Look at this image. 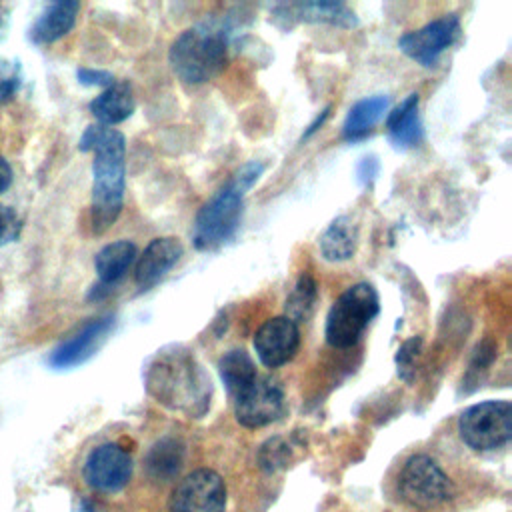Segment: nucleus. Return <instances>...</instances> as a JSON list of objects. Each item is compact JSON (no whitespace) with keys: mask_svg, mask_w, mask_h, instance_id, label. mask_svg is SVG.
<instances>
[{"mask_svg":"<svg viewBox=\"0 0 512 512\" xmlns=\"http://www.w3.org/2000/svg\"><path fill=\"white\" fill-rule=\"evenodd\" d=\"M134 92L128 80H114L102 94L90 102V112L102 126H112L128 120L134 112Z\"/></svg>","mask_w":512,"mask_h":512,"instance_id":"nucleus-17","label":"nucleus"},{"mask_svg":"<svg viewBox=\"0 0 512 512\" xmlns=\"http://www.w3.org/2000/svg\"><path fill=\"white\" fill-rule=\"evenodd\" d=\"M218 374L232 398L246 390L258 376L254 360L242 348H232L218 360Z\"/></svg>","mask_w":512,"mask_h":512,"instance_id":"nucleus-22","label":"nucleus"},{"mask_svg":"<svg viewBox=\"0 0 512 512\" xmlns=\"http://www.w3.org/2000/svg\"><path fill=\"white\" fill-rule=\"evenodd\" d=\"M284 412V390L270 376L256 380L234 398V416L246 428H262L276 422Z\"/></svg>","mask_w":512,"mask_h":512,"instance_id":"nucleus-11","label":"nucleus"},{"mask_svg":"<svg viewBox=\"0 0 512 512\" xmlns=\"http://www.w3.org/2000/svg\"><path fill=\"white\" fill-rule=\"evenodd\" d=\"M82 478L94 492H120L132 478V456L116 442H102L88 452Z\"/></svg>","mask_w":512,"mask_h":512,"instance_id":"nucleus-8","label":"nucleus"},{"mask_svg":"<svg viewBox=\"0 0 512 512\" xmlns=\"http://www.w3.org/2000/svg\"><path fill=\"white\" fill-rule=\"evenodd\" d=\"M20 88V70L8 60H0V102H8Z\"/></svg>","mask_w":512,"mask_h":512,"instance_id":"nucleus-27","label":"nucleus"},{"mask_svg":"<svg viewBox=\"0 0 512 512\" xmlns=\"http://www.w3.org/2000/svg\"><path fill=\"white\" fill-rule=\"evenodd\" d=\"M316 302H318V284L310 272H302L284 302V310H286L284 316L290 318L294 324L306 322L316 310Z\"/></svg>","mask_w":512,"mask_h":512,"instance_id":"nucleus-23","label":"nucleus"},{"mask_svg":"<svg viewBox=\"0 0 512 512\" xmlns=\"http://www.w3.org/2000/svg\"><path fill=\"white\" fill-rule=\"evenodd\" d=\"M276 20H284L286 24L294 22H312V24H330L338 28H354L358 24L356 14L344 2H288L276 4L272 8Z\"/></svg>","mask_w":512,"mask_h":512,"instance_id":"nucleus-14","label":"nucleus"},{"mask_svg":"<svg viewBox=\"0 0 512 512\" xmlns=\"http://www.w3.org/2000/svg\"><path fill=\"white\" fill-rule=\"evenodd\" d=\"M378 170H380V162L376 156H366L358 162L356 166V176H358V182L368 186L374 182V178L378 176Z\"/></svg>","mask_w":512,"mask_h":512,"instance_id":"nucleus-29","label":"nucleus"},{"mask_svg":"<svg viewBox=\"0 0 512 512\" xmlns=\"http://www.w3.org/2000/svg\"><path fill=\"white\" fill-rule=\"evenodd\" d=\"M328 114H330V106H326V108L322 110V114H318V116L314 118V122L308 126V130L304 132V136H302V138H308L310 134H314V132H316V130H318V128L324 124V120L328 118Z\"/></svg>","mask_w":512,"mask_h":512,"instance_id":"nucleus-31","label":"nucleus"},{"mask_svg":"<svg viewBox=\"0 0 512 512\" xmlns=\"http://www.w3.org/2000/svg\"><path fill=\"white\" fill-rule=\"evenodd\" d=\"M356 244H358V228L350 216L334 218L318 240L320 254L328 262L350 260L356 252Z\"/></svg>","mask_w":512,"mask_h":512,"instance_id":"nucleus-20","label":"nucleus"},{"mask_svg":"<svg viewBox=\"0 0 512 512\" xmlns=\"http://www.w3.org/2000/svg\"><path fill=\"white\" fill-rule=\"evenodd\" d=\"M460 36V18L456 14H444L418 30L406 32L398 38V48L424 68L438 64V58Z\"/></svg>","mask_w":512,"mask_h":512,"instance_id":"nucleus-9","label":"nucleus"},{"mask_svg":"<svg viewBox=\"0 0 512 512\" xmlns=\"http://www.w3.org/2000/svg\"><path fill=\"white\" fill-rule=\"evenodd\" d=\"M386 132L396 148H414L422 142L424 128L418 114V94L406 96L386 118Z\"/></svg>","mask_w":512,"mask_h":512,"instance_id":"nucleus-18","label":"nucleus"},{"mask_svg":"<svg viewBox=\"0 0 512 512\" xmlns=\"http://www.w3.org/2000/svg\"><path fill=\"white\" fill-rule=\"evenodd\" d=\"M76 76H78V82L84 84V86H104V88H108L114 82L112 72L94 70V68H78Z\"/></svg>","mask_w":512,"mask_h":512,"instance_id":"nucleus-28","label":"nucleus"},{"mask_svg":"<svg viewBox=\"0 0 512 512\" xmlns=\"http://www.w3.org/2000/svg\"><path fill=\"white\" fill-rule=\"evenodd\" d=\"M388 96L376 94L358 100L346 114L344 124H342V136L348 142L362 140L364 136L370 134V130L376 126V122L384 116L388 110Z\"/></svg>","mask_w":512,"mask_h":512,"instance_id":"nucleus-21","label":"nucleus"},{"mask_svg":"<svg viewBox=\"0 0 512 512\" xmlns=\"http://www.w3.org/2000/svg\"><path fill=\"white\" fill-rule=\"evenodd\" d=\"M80 4L76 0H58L48 4L30 28V40L34 44H52L66 36L78 16Z\"/></svg>","mask_w":512,"mask_h":512,"instance_id":"nucleus-16","label":"nucleus"},{"mask_svg":"<svg viewBox=\"0 0 512 512\" xmlns=\"http://www.w3.org/2000/svg\"><path fill=\"white\" fill-rule=\"evenodd\" d=\"M458 434L466 446L478 452L506 446L512 436V404L486 400L466 408L458 418Z\"/></svg>","mask_w":512,"mask_h":512,"instance_id":"nucleus-6","label":"nucleus"},{"mask_svg":"<svg viewBox=\"0 0 512 512\" xmlns=\"http://www.w3.org/2000/svg\"><path fill=\"white\" fill-rule=\"evenodd\" d=\"M136 254V244L130 240H116L102 246L94 256L98 284L112 290V286L128 272Z\"/></svg>","mask_w":512,"mask_h":512,"instance_id":"nucleus-19","label":"nucleus"},{"mask_svg":"<svg viewBox=\"0 0 512 512\" xmlns=\"http://www.w3.org/2000/svg\"><path fill=\"white\" fill-rule=\"evenodd\" d=\"M12 178H14V172H12V166L8 164L6 158L0 156V194L6 192L12 184Z\"/></svg>","mask_w":512,"mask_h":512,"instance_id":"nucleus-30","label":"nucleus"},{"mask_svg":"<svg viewBox=\"0 0 512 512\" xmlns=\"http://www.w3.org/2000/svg\"><path fill=\"white\" fill-rule=\"evenodd\" d=\"M264 164L258 160L246 162L226 186H222L196 214L192 226V242L198 250H214L228 242L242 218L246 190L260 178Z\"/></svg>","mask_w":512,"mask_h":512,"instance_id":"nucleus-3","label":"nucleus"},{"mask_svg":"<svg viewBox=\"0 0 512 512\" xmlns=\"http://www.w3.org/2000/svg\"><path fill=\"white\" fill-rule=\"evenodd\" d=\"M114 322L116 318L108 314L84 324L72 338L64 340L60 346L54 348V352L50 354V364L54 368H70L82 364L100 348V344L112 332Z\"/></svg>","mask_w":512,"mask_h":512,"instance_id":"nucleus-13","label":"nucleus"},{"mask_svg":"<svg viewBox=\"0 0 512 512\" xmlns=\"http://www.w3.org/2000/svg\"><path fill=\"white\" fill-rule=\"evenodd\" d=\"M258 360L266 368H280L288 364L300 348V330L286 316L266 320L252 338Z\"/></svg>","mask_w":512,"mask_h":512,"instance_id":"nucleus-12","label":"nucleus"},{"mask_svg":"<svg viewBox=\"0 0 512 512\" xmlns=\"http://www.w3.org/2000/svg\"><path fill=\"white\" fill-rule=\"evenodd\" d=\"M184 448L176 438H162L148 452V470L156 478H170L182 466Z\"/></svg>","mask_w":512,"mask_h":512,"instance_id":"nucleus-24","label":"nucleus"},{"mask_svg":"<svg viewBox=\"0 0 512 512\" xmlns=\"http://www.w3.org/2000/svg\"><path fill=\"white\" fill-rule=\"evenodd\" d=\"M422 350V338L420 336H412L408 338L396 352V366H398V376L406 382L412 380L414 372H416V360L420 356Z\"/></svg>","mask_w":512,"mask_h":512,"instance_id":"nucleus-25","label":"nucleus"},{"mask_svg":"<svg viewBox=\"0 0 512 512\" xmlns=\"http://www.w3.org/2000/svg\"><path fill=\"white\" fill-rule=\"evenodd\" d=\"M378 312L380 300L372 284L358 282L346 288L326 314V342L340 350L354 346Z\"/></svg>","mask_w":512,"mask_h":512,"instance_id":"nucleus-5","label":"nucleus"},{"mask_svg":"<svg viewBox=\"0 0 512 512\" xmlns=\"http://www.w3.org/2000/svg\"><path fill=\"white\" fill-rule=\"evenodd\" d=\"M184 248L178 238L162 236L154 238L136 262L134 280L140 290H150L156 286L180 260Z\"/></svg>","mask_w":512,"mask_h":512,"instance_id":"nucleus-15","label":"nucleus"},{"mask_svg":"<svg viewBox=\"0 0 512 512\" xmlns=\"http://www.w3.org/2000/svg\"><path fill=\"white\" fill-rule=\"evenodd\" d=\"M22 232V218L16 214L14 208L0 204V246H6L18 240Z\"/></svg>","mask_w":512,"mask_h":512,"instance_id":"nucleus-26","label":"nucleus"},{"mask_svg":"<svg viewBox=\"0 0 512 512\" xmlns=\"http://www.w3.org/2000/svg\"><path fill=\"white\" fill-rule=\"evenodd\" d=\"M228 36V28L218 20H204L186 28L168 50L172 72L186 84L212 80L228 60Z\"/></svg>","mask_w":512,"mask_h":512,"instance_id":"nucleus-4","label":"nucleus"},{"mask_svg":"<svg viewBox=\"0 0 512 512\" xmlns=\"http://www.w3.org/2000/svg\"><path fill=\"white\" fill-rule=\"evenodd\" d=\"M170 512H224L226 486L218 472L200 468L184 476L170 496Z\"/></svg>","mask_w":512,"mask_h":512,"instance_id":"nucleus-10","label":"nucleus"},{"mask_svg":"<svg viewBox=\"0 0 512 512\" xmlns=\"http://www.w3.org/2000/svg\"><path fill=\"white\" fill-rule=\"evenodd\" d=\"M80 152H92L90 220L96 234L106 232L122 212L126 186V140L116 128L92 124L84 130Z\"/></svg>","mask_w":512,"mask_h":512,"instance_id":"nucleus-1","label":"nucleus"},{"mask_svg":"<svg viewBox=\"0 0 512 512\" xmlns=\"http://www.w3.org/2000/svg\"><path fill=\"white\" fill-rule=\"evenodd\" d=\"M148 390L158 402L202 414L210 404V378L184 346H168L158 350L146 372Z\"/></svg>","mask_w":512,"mask_h":512,"instance_id":"nucleus-2","label":"nucleus"},{"mask_svg":"<svg viewBox=\"0 0 512 512\" xmlns=\"http://www.w3.org/2000/svg\"><path fill=\"white\" fill-rule=\"evenodd\" d=\"M398 492L410 506L432 510L448 502L452 484L438 462L426 454L410 456L398 474Z\"/></svg>","mask_w":512,"mask_h":512,"instance_id":"nucleus-7","label":"nucleus"}]
</instances>
